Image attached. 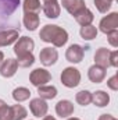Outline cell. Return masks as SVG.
<instances>
[{
	"mask_svg": "<svg viewBox=\"0 0 118 120\" xmlns=\"http://www.w3.org/2000/svg\"><path fill=\"white\" fill-rule=\"evenodd\" d=\"M38 94H39V98L45 101L54 99L57 96V88L53 85H42V87H38Z\"/></svg>",
	"mask_w": 118,
	"mask_h": 120,
	"instance_id": "cell-18",
	"label": "cell"
},
{
	"mask_svg": "<svg viewBox=\"0 0 118 120\" xmlns=\"http://www.w3.org/2000/svg\"><path fill=\"white\" fill-rule=\"evenodd\" d=\"M35 63V56L32 55V52L29 53H24V55H20L17 56V64L18 67H22V68H27Z\"/></svg>",
	"mask_w": 118,
	"mask_h": 120,
	"instance_id": "cell-25",
	"label": "cell"
},
{
	"mask_svg": "<svg viewBox=\"0 0 118 120\" xmlns=\"http://www.w3.org/2000/svg\"><path fill=\"white\" fill-rule=\"evenodd\" d=\"M20 0H0V11L4 15H10L17 10Z\"/></svg>",
	"mask_w": 118,
	"mask_h": 120,
	"instance_id": "cell-19",
	"label": "cell"
},
{
	"mask_svg": "<svg viewBox=\"0 0 118 120\" xmlns=\"http://www.w3.org/2000/svg\"><path fill=\"white\" fill-rule=\"evenodd\" d=\"M31 96V91L25 87H18L13 91V98L15 102H24V101H28Z\"/></svg>",
	"mask_w": 118,
	"mask_h": 120,
	"instance_id": "cell-23",
	"label": "cell"
},
{
	"mask_svg": "<svg viewBox=\"0 0 118 120\" xmlns=\"http://www.w3.org/2000/svg\"><path fill=\"white\" fill-rule=\"evenodd\" d=\"M22 8H24V13H36L38 14L42 8L40 0H24Z\"/></svg>",
	"mask_w": 118,
	"mask_h": 120,
	"instance_id": "cell-24",
	"label": "cell"
},
{
	"mask_svg": "<svg viewBox=\"0 0 118 120\" xmlns=\"http://www.w3.org/2000/svg\"><path fill=\"white\" fill-rule=\"evenodd\" d=\"M107 39H108V43L113 46V48H117L118 46V31H111L107 34Z\"/></svg>",
	"mask_w": 118,
	"mask_h": 120,
	"instance_id": "cell-29",
	"label": "cell"
},
{
	"mask_svg": "<svg viewBox=\"0 0 118 120\" xmlns=\"http://www.w3.org/2000/svg\"><path fill=\"white\" fill-rule=\"evenodd\" d=\"M42 10L47 18H57L61 13V6L57 1H47V3H43Z\"/></svg>",
	"mask_w": 118,
	"mask_h": 120,
	"instance_id": "cell-15",
	"label": "cell"
},
{
	"mask_svg": "<svg viewBox=\"0 0 118 120\" xmlns=\"http://www.w3.org/2000/svg\"><path fill=\"white\" fill-rule=\"evenodd\" d=\"M20 31L18 30H7V31H0V48L8 46L14 42L18 41Z\"/></svg>",
	"mask_w": 118,
	"mask_h": 120,
	"instance_id": "cell-11",
	"label": "cell"
},
{
	"mask_svg": "<svg viewBox=\"0 0 118 120\" xmlns=\"http://www.w3.org/2000/svg\"><path fill=\"white\" fill-rule=\"evenodd\" d=\"M110 50L106 48H100L97 49V52L94 53V64L103 67V68H108L110 67Z\"/></svg>",
	"mask_w": 118,
	"mask_h": 120,
	"instance_id": "cell-13",
	"label": "cell"
},
{
	"mask_svg": "<svg viewBox=\"0 0 118 120\" xmlns=\"http://www.w3.org/2000/svg\"><path fill=\"white\" fill-rule=\"evenodd\" d=\"M88 77L92 82L100 84V82H103V80L106 78V68H103V67H100V66H97V64H93L92 67H89Z\"/></svg>",
	"mask_w": 118,
	"mask_h": 120,
	"instance_id": "cell-12",
	"label": "cell"
},
{
	"mask_svg": "<svg viewBox=\"0 0 118 120\" xmlns=\"http://www.w3.org/2000/svg\"><path fill=\"white\" fill-rule=\"evenodd\" d=\"M10 110H11V120H24L28 116L27 109L22 105H18V103L10 106Z\"/></svg>",
	"mask_w": 118,
	"mask_h": 120,
	"instance_id": "cell-21",
	"label": "cell"
},
{
	"mask_svg": "<svg viewBox=\"0 0 118 120\" xmlns=\"http://www.w3.org/2000/svg\"><path fill=\"white\" fill-rule=\"evenodd\" d=\"M56 113L61 117H68L74 113V103L68 99H61L56 105Z\"/></svg>",
	"mask_w": 118,
	"mask_h": 120,
	"instance_id": "cell-14",
	"label": "cell"
},
{
	"mask_svg": "<svg viewBox=\"0 0 118 120\" xmlns=\"http://www.w3.org/2000/svg\"><path fill=\"white\" fill-rule=\"evenodd\" d=\"M52 80V75L45 68H35L29 75V81L32 85L35 87H42V85H46L47 82H50Z\"/></svg>",
	"mask_w": 118,
	"mask_h": 120,
	"instance_id": "cell-3",
	"label": "cell"
},
{
	"mask_svg": "<svg viewBox=\"0 0 118 120\" xmlns=\"http://www.w3.org/2000/svg\"><path fill=\"white\" fill-rule=\"evenodd\" d=\"M110 66L113 67H118V52L114 50L110 53Z\"/></svg>",
	"mask_w": 118,
	"mask_h": 120,
	"instance_id": "cell-31",
	"label": "cell"
},
{
	"mask_svg": "<svg viewBox=\"0 0 118 120\" xmlns=\"http://www.w3.org/2000/svg\"><path fill=\"white\" fill-rule=\"evenodd\" d=\"M107 85H108V88L113 91H117L118 90V75H113L108 81H107Z\"/></svg>",
	"mask_w": 118,
	"mask_h": 120,
	"instance_id": "cell-30",
	"label": "cell"
},
{
	"mask_svg": "<svg viewBox=\"0 0 118 120\" xmlns=\"http://www.w3.org/2000/svg\"><path fill=\"white\" fill-rule=\"evenodd\" d=\"M99 28L103 34H108L111 31H115L118 28V13H110L108 15L103 17L100 24H99Z\"/></svg>",
	"mask_w": 118,
	"mask_h": 120,
	"instance_id": "cell-4",
	"label": "cell"
},
{
	"mask_svg": "<svg viewBox=\"0 0 118 120\" xmlns=\"http://www.w3.org/2000/svg\"><path fill=\"white\" fill-rule=\"evenodd\" d=\"M81 38L85 39V41H92V39H96L97 38V28L93 27L92 24L90 25H85V27H81Z\"/></svg>",
	"mask_w": 118,
	"mask_h": 120,
	"instance_id": "cell-22",
	"label": "cell"
},
{
	"mask_svg": "<svg viewBox=\"0 0 118 120\" xmlns=\"http://www.w3.org/2000/svg\"><path fill=\"white\" fill-rule=\"evenodd\" d=\"M94 6L100 13L106 14L111 8V1H108V0H94Z\"/></svg>",
	"mask_w": 118,
	"mask_h": 120,
	"instance_id": "cell-28",
	"label": "cell"
},
{
	"mask_svg": "<svg viewBox=\"0 0 118 120\" xmlns=\"http://www.w3.org/2000/svg\"><path fill=\"white\" fill-rule=\"evenodd\" d=\"M61 6H62L72 17H76L81 11H83V10L86 8L85 0H61Z\"/></svg>",
	"mask_w": 118,
	"mask_h": 120,
	"instance_id": "cell-8",
	"label": "cell"
},
{
	"mask_svg": "<svg viewBox=\"0 0 118 120\" xmlns=\"http://www.w3.org/2000/svg\"><path fill=\"white\" fill-rule=\"evenodd\" d=\"M83 55H85L83 48H82L81 45L72 43V45L67 49V52H65V59L68 60L69 63L76 64V63H81V61L83 60Z\"/></svg>",
	"mask_w": 118,
	"mask_h": 120,
	"instance_id": "cell-7",
	"label": "cell"
},
{
	"mask_svg": "<svg viewBox=\"0 0 118 120\" xmlns=\"http://www.w3.org/2000/svg\"><path fill=\"white\" fill-rule=\"evenodd\" d=\"M61 82L67 88H75L81 82V73L75 67H67L61 73Z\"/></svg>",
	"mask_w": 118,
	"mask_h": 120,
	"instance_id": "cell-2",
	"label": "cell"
},
{
	"mask_svg": "<svg viewBox=\"0 0 118 120\" xmlns=\"http://www.w3.org/2000/svg\"><path fill=\"white\" fill-rule=\"evenodd\" d=\"M39 38H40V41L52 43L56 48H61L68 41V32L64 28L59 27V25H50V24H47V25H45L40 30Z\"/></svg>",
	"mask_w": 118,
	"mask_h": 120,
	"instance_id": "cell-1",
	"label": "cell"
},
{
	"mask_svg": "<svg viewBox=\"0 0 118 120\" xmlns=\"http://www.w3.org/2000/svg\"><path fill=\"white\" fill-rule=\"evenodd\" d=\"M0 120H11V110L7 103L0 99Z\"/></svg>",
	"mask_w": 118,
	"mask_h": 120,
	"instance_id": "cell-27",
	"label": "cell"
},
{
	"mask_svg": "<svg viewBox=\"0 0 118 120\" xmlns=\"http://www.w3.org/2000/svg\"><path fill=\"white\" fill-rule=\"evenodd\" d=\"M75 101H76L79 105L86 106V105H89V103L92 102V92H89V91H86V90L79 91V92L75 95Z\"/></svg>",
	"mask_w": 118,
	"mask_h": 120,
	"instance_id": "cell-26",
	"label": "cell"
},
{
	"mask_svg": "<svg viewBox=\"0 0 118 120\" xmlns=\"http://www.w3.org/2000/svg\"><path fill=\"white\" fill-rule=\"evenodd\" d=\"M67 120H81V119H78V117H71V119H67Z\"/></svg>",
	"mask_w": 118,
	"mask_h": 120,
	"instance_id": "cell-35",
	"label": "cell"
},
{
	"mask_svg": "<svg viewBox=\"0 0 118 120\" xmlns=\"http://www.w3.org/2000/svg\"><path fill=\"white\" fill-rule=\"evenodd\" d=\"M35 48V42L33 39L29 36H21L17 42H15V46H14V53L17 56L20 55H24V53H29L33 50Z\"/></svg>",
	"mask_w": 118,
	"mask_h": 120,
	"instance_id": "cell-5",
	"label": "cell"
},
{
	"mask_svg": "<svg viewBox=\"0 0 118 120\" xmlns=\"http://www.w3.org/2000/svg\"><path fill=\"white\" fill-rule=\"evenodd\" d=\"M108 1H114V0H108Z\"/></svg>",
	"mask_w": 118,
	"mask_h": 120,
	"instance_id": "cell-37",
	"label": "cell"
},
{
	"mask_svg": "<svg viewBox=\"0 0 118 120\" xmlns=\"http://www.w3.org/2000/svg\"><path fill=\"white\" fill-rule=\"evenodd\" d=\"M39 59H40V63H42L43 66L49 67V66H53V64L57 61L59 53H57V50L53 49V48H43V49L40 50V53H39Z\"/></svg>",
	"mask_w": 118,
	"mask_h": 120,
	"instance_id": "cell-9",
	"label": "cell"
},
{
	"mask_svg": "<svg viewBox=\"0 0 118 120\" xmlns=\"http://www.w3.org/2000/svg\"><path fill=\"white\" fill-rule=\"evenodd\" d=\"M17 68H18V64L15 59L3 60V63L0 64V74L4 78H10L17 73Z\"/></svg>",
	"mask_w": 118,
	"mask_h": 120,
	"instance_id": "cell-10",
	"label": "cell"
},
{
	"mask_svg": "<svg viewBox=\"0 0 118 120\" xmlns=\"http://www.w3.org/2000/svg\"><path fill=\"white\" fill-rule=\"evenodd\" d=\"M22 22L25 25V28L28 31H35L39 27V15L36 13H25L24 14V18H22Z\"/></svg>",
	"mask_w": 118,
	"mask_h": 120,
	"instance_id": "cell-16",
	"label": "cell"
},
{
	"mask_svg": "<svg viewBox=\"0 0 118 120\" xmlns=\"http://www.w3.org/2000/svg\"><path fill=\"white\" fill-rule=\"evenodd\" d=\"M75 20H76V22H78L81 27H85V25H90V24H92V21L94 20V15H93V13H92L89 8H85L83 11H81V13L75 17Z\"/></svg>",
	"mask_w": 118,
	"mask_h": 120,
	"instance_id": "cell-20",
	"label": "cell"
},
{
	"mask_svg": "<svg viewBox=\"0 0 118 120\" xmlns=\"http://www.w3.org/2000/svg\"><path fill=\"white\" fill-rule=\"evenodd\" d=\"M47 1H57V0H43V3H47Z\"/></svg>",
	"mask_w": 118,
	"mask_h": 120,
	"instance_id": "cell-36",
	"label": "cell"
},
{
	"mask_svg": "<svg viewBox=\"0 0 118 120\" xmlns=\"http://www.w3.org/2000/svg\"><path fill=\"white\" fill-rule=\"evenodd\" d=\"M92 102H93L96 106H99V108H104V106L108 105L110 96H108V94L104 92V91H96L94 94H92Z\"/></svg>",
	"mask_w": 118,
	"mask_h": 120,
	"instance_id": "cell-17",
	"label": "cell"
},
{
	"mask_svg": "<svg viewBox=\"0 0 118 120\" xmlns=\"http://www.w3.org/2000/svg\"><path fill=\"white\" fill-rule=\"evenodd\" d=\"M43 120H57V119L53 117V116H43Z\"/></svg>",
	"mask_w": 118,
	"mask_h": 120,
	"instance_id": "cell-33",
	"label": "cell"
},
{
	"mask_svg": "<svg viewBox=\"0 0 118 120\" xmlns=\"http://www.w3.org/2000/svg\"><path fill=\"white\" fill-rule=\"evenodd\" d=\"M3 60H4V55H3V52L0 50V64L3 63Z\"/></svg>",
	"mask_w": 118,
	"mask_h": 120,
	"instance_id": "cell-34",
	"label": "cell"
},
{
	"mask_svg": "<svg viewBox=\"0 0 118 120\" xmlns=\"http://www.w3.org/2000/svg\"><path fill=\"white\" fill-rule=\"evenodd\" d=\"M29 109L33 116L43 117V116H46V113L49 110V106H47V103H46L45 99H42V98H33V99H31V102H29Z\"/></svg>",
	"mask_w": 118,
	"mask_h": 120,
	"instance_id": "cell-6",
	"label": "cell"
},
{
	"mask_svg": "<svg viewBox=\"0 0 118 120\" xmlns=\"http://www.w3.org/2000/svg\"><path fill=\"white\" fill-rule=\"evenodd\" d=\"M99 120H117V119L113 117L111 115H101V116L99 117Z\"/></svg>",
	"mask_w": 118,
	"mask_h": 120,
	"instance_id": "cell-32",
	"label": "cell"
}]
</instances>
